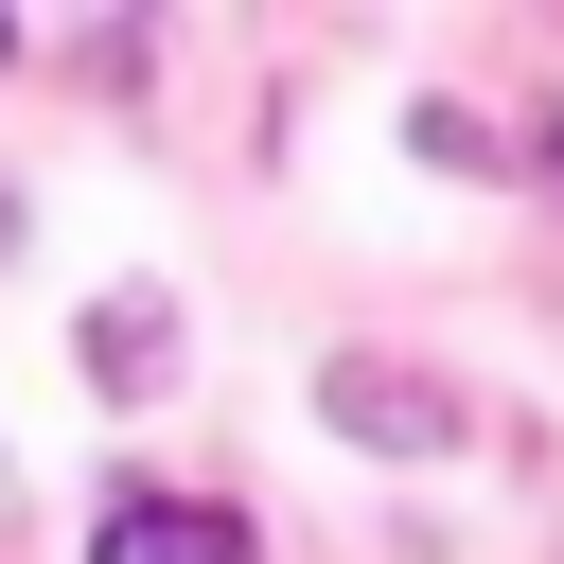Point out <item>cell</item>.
<instances>
[{
    "label": "cell",
    "mask_w": 564,
    "mask_h": 564,
    "mask_svg": "<svg viewBox=\"0 0 564 564\" xmlns=\"http://www.w3.org/2000/svg\"><path fill=\"white\" fill-rule=\"evenodd\" d=\"M88 564H247V529H229L212 494H106Z\"/></svg>",
    "instance_id": "6da1fadb"
},
{
    "label": "cell",
    "mask_w": 564,
    "mask_h": 564,
    "mask_svg": "<svg viewBox=\"0 0 564 564\" xmlns=\"http://www.w3.org/2000/svg\"><path fill=\"white\" fill-rule=\"evenodd\" d=\"M335 423H352V441H441V405H423L405 370H370V352L335 370Z\"/></svg>",
    "instance_id": "7a4b0ae2"
},
{
    "label": "cell",
    "mask_w": 564,
    "mask_h": 564,
    "mask_svg": "<svg viewBox=\"0 0 564 564\" xmlns=\"http://www.w3.org/2000/svg\"><path fill=\"white\" fill-rule=\"evenodd\" d=\"M159 352H176V317H159V300H106V317H88V370H106V388H141Z\"/></svg>",
    "instance_id": "3957f363"
},
{
    "label": "cell",
    "mask_w": 564,
    "mask_h": 564,
    "mask_svg": "<svg viewBox=\"0 0 564 564\" xmlns=\"http://www.w3.org/2000/svg\"><path fill=\"white\" fill-rule=\"evenodd\" d=\"M0 53H18V35H0Z\"/></svg>",
    "instance_id": "277c9868"
}]
</instances>
